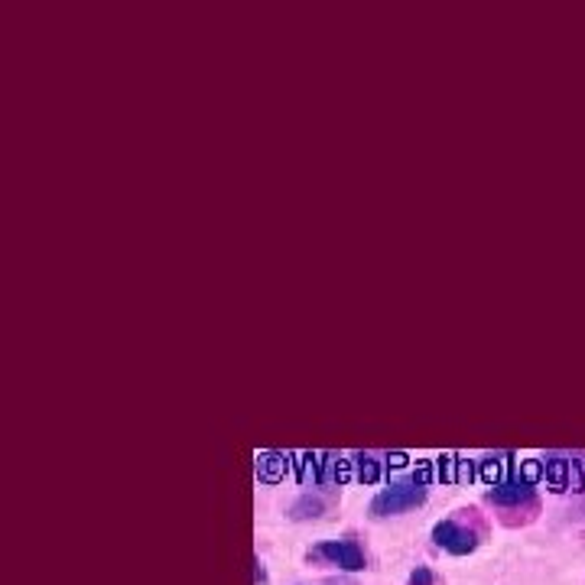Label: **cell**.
<instances>
[{"label": "cell", "mask_w": 585, "mask_h": 585, "mask_svg": "<svg viewBox=\"0 0 585 585\" xmlns=\"http://www.w3.org/2000/svg\"><path fill=\"white\" fill-rule=\"evenodd\" d=\"M475 514H478L475 507H468V511H455V517L439 520V524L433 527V543L439 546V550L452 553V556L475 553L481 537H485V533L472 527V524H478Z\"/></svg>", "instance_id": "obj_1"}, {"label": "cell", "mask_w": 585, "mask_h": 585, "mask_svg": "<svg viewBox=\"0 0 585 585\" xmlns=\"http://www.w3.org/2000/svg\"><path fill=\"white\" fill-rule=\"evenodd\" d=\"M485 498L494 507H501V511H517V507H527L537 501V491H533L530 478H507L501 485H494Z\"/></svg>", "instance_id": "obj_4"}, {"label": "cell", "mask_w": 585, "mask_h": 585, "mask_svg": "<svg viewBox=\"0 0 585 585\" xmlns=\"http://www.w3.org/2000/svg\"><path fill=\"white\" fill-rule=\"evenodd\" d=\"M254 585H267V569L260 563V556L254 559Z\"/></svg>", "instance_id": "obj_7"}, {"label": "cell", "mask_w": 585, "mask_h": 585, "mask_svg": "<svg viewBox=\"0 0 585 585\" xmlns=\"http://www.w3.org/2000/svg\"><path fill=\"white\" fill-rule=\"evenodd\" d=\"M286 514H290V520H316L325 514V501L319 498V494H299Z\"/></svg>", "instance_id": "obj_5"}, {"label": "cell", "mask_w": 585, "mask_h": 585, "mask_svg": "<svg viewBox=\"0 0 585 585\" xmlns=\"http://www.w3.org/2000/svg\"><path fill=\"white\" fill-rule=\"evenodd\" d=\"M407 585H436V576H433V569L429 566H416L410 572V582Z\"/></svg>", "instance_id": "obj_6"}, {"label": "cell", "mask_w": 585, "mask_h": 585, "mask_svg": "<svg viewBox=\"0 0 585 585\" xmlns=\"http://www.w3.org/2000/svg\"><path fill=\"white\" fill-rule=\"evenodd\" d=\"M426 501V485L423 481H397V485L381 488L368 504V514L384 520V517H397L407 514L413 507H420Z\"/></svg>", "instance_id": "obj_2"}, {"label": "cell", "mask_w": 585, "mask_h": 585, "mask_svg": "<svg viewBox=\"0 0 585 585\" xmlns=\"http://www.w3.org/2000/svg\"><path fill=\"white\" fill-rule=\"evenodd\" d=\"M309 563H325V566H338L342 572H361L368 566L364 559V550L355 540H325L319 546H312L306 553Z\"/></svg>", "instance_id": "obj_3"}]
</instances>
